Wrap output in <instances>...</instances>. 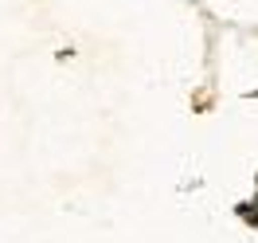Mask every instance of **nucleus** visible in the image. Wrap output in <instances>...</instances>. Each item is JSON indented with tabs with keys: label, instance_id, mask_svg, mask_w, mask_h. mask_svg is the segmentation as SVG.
<instances>
[]
</instances>
